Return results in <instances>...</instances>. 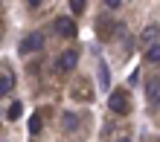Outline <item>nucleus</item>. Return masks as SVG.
Instances as JSON below:
<instances>
[{
  "label": "nucleus",
  "mask_w": 160,
  "mask_h": 142,
  "mask_svg": "<svg viewBox=\"0 0 160 142\" xmlns=\"http://www.w3.org/2000/svg\"><path fill=\"white\" fill-rule=\"evenodd\" d=\"M108 107L114 110V113H125V110H128V93H125V90L111 93V96H108Z\"/></svg>",
  "instance_id": "obj_1"
},
{
  "label": "nucleus",
  "mask_w": 160,
  "mask_h": 142,
  "mask_svg": "<svg viewBox=\"0 0 160 142\" xmlns=\"http://www.w3.org/2000/svg\"><path fill=\"white\" fill-rule=\"evenodd\" d=\"M41 46H44V35H41V32H35V35H26V38H23L21 52H23V55H29V52H35V50H41Z\"/></svg>",
  "instance_id": "obj_2"
},
{
  "label": "nucleus",
  "mask_w": 160,
  "mask_h": 142,
  "mask_svg": "<svg viewBox=\"0 0 160 142\" xmlns=\"http://www.w3.org/2000/svg\"><path fill=\"white\" fill-rule=\"evenodd\" d=\"M55 32L61 38H73L76 35V23H73L70 17H58V21H55Z\"/></svg>",
  "instance_id": "obj_3"
},
{
  "label": "nucleus",
  "mask_w": 160,
  "mask_h": 142,
  "mask_svg": "<svg viewBox=\"0 0 160 142\" xmlns=\"http://www.w3.org/2000/svg\"><path fill=\"white\" fill-rule=\"evenodd\" d=\"M79 64V52L76 50H67V52H61V58H58V67L64 70V73H70L73 67Z\"/></svg>",
  "instance_id": "obj_4"
},
{
  "label": "nucleus",
  "mask_w": 160,
  "mask_h": 142,
  "mask_svg": "<svg viewBox=\"0 0 160 142\" xmlns=\"http://www.w3.org/2000/svg\"><path fill=\"white\" fill-rule=\"evenodd\" d=\"M146 96H148V102H152V105H160V81H148Z\"/></svg>",
  "instance_id": "obj_5"
},
{
  "label": "nucleus",
  "mask_w": 160,
  "mask_h": 142,
  "mask_svg": "<svg viewBox=\"0 0 160 142\" xmlns=\"http://www.w3.org/2000/svg\"><path fill=\"white\" fill-rule=\"evenodd\" d=\"M143 41L146 44H160V29L157 26H146L143 29Z\"/></svg>",
  "instance_id": "obj_6"
},
{
  "label": "nucleus",
  "mask_w": 160,
  "mask_h": 142,
  "mask_svg": "<svg viewBox=\"0 0 160 142\" xmlns=\"http://www.w3.org/2000/svg\"><path fill=\"white\" fill-rule=\"evenodd\" d=\"M12 87H15V75L3 73V78H0V93H3V96H9V93H12Z\"/></svg>",
  "instance_id": "obj_7"
},
{
  "label": "nucleus",
  "mask_w": 160,
  "mask_h": 142,
  "mask_svg": "<svg viewBox=\"0 0 160 142\" xmlns=\"http://www.w3.org/2000/svg\"><path fill=\"white\" fill-rule=\"evenodd\" d=\"M21 110H23V105H21V102H12V105L6 107V119H9V122L21 119Z\"/></svg>",
  "instance_id": "obj_8"
},
{
  "label": "nucleus",
  "mask_w": 160,
  "mask_h": 142,
  "mask_svg": "<svg viewBox=\"0 0 160 142\" xmlns=\"http://www.w3.org/2000/svg\"><path fill=\"white\" fill-rule=\"evenodd\" d=\"M99 87H102V90H108V87H111V73H108L105 64H99Z\"/></svg>",
  "instance_id": "obj_9"
},
{
  "label": "nucleus",
  "mask_w": 160,
  "mask_h": 142,
  "mask_svg": "<svg viewBox=\"0 0 160 142\" xmlns=\"http://www.w3.org/2000/svg\"><path fill=\"white\" fill-rule=\"evenodd\" d=\"M146 58L152 61V64H160V44H152V46H148V52H146Z\"/></svg>",
  "instance_id": "obj_10"
},
{
  "label": "nucleus",
  "mask_w": 160,
  "mask_h": 142,
  "mask_svg": "<svg viewBox=\"0 0 160 142\" xmlns=\"http://www.w3.org/2000/svg\"><path fill=\"white\" fill-rule=\"evenodd\" d=\"M76 128H79L76 113H64V130H76Z\"/></svg>",
  "instance_id": "obj_11"
},
{
  "label": "nucleus",
  "mask_w": 160,
  "mask_h": 142,
  "mask_svg": "<svg viewBox=\"0 0 160 142\" xmlns=\"http://www.w3.org/2000/svg\"><path fill=\"white\" fill-rule=\"evenodd\" d=\"M84 6H88V0H70V9H73V15H82V12H84Z\"/></svg>",
  "instance_id": "obj_12"
},
{
  "label": "nucleus",
  "mask_w": 160,
  "mask_h": 142,
  "mask_svg": "<svg viewBox=\"0 0 160 142\" xmlns=\"http://www.w3.org/2000/svg\"><path fill=\"white\" fill-rule=\"evenodd\" d=\"M29 130H32V134H38V130H41V119H38V116L29 119Z\"/></svg>",
  "instance_id": "obj_13"
},
{
  "label": "nucleus",
  "mask_w": 160,
  "mask_h": 142,
  "mask_svg": "<svg viewBox=\"0 0 160 142\" xmlns=\"http://www.w3.org/2000/svg\"><path fill=\"white\" fill-rule=\"evenodd\" d=\"M105 6H108V9H119L122 0H105Z\"/></svg>",
  "instance_id": "obj_14"
},
{
  "label": "nucleus",
  "mask_w": 160,
  "mask_h": 142,
  "mask_svg": "<svg viewBox=\"0 0 160 142\" xmlns=\"http://www.w3.org/2000/svg\"><path fill=\"white\" fill-rule=\"evenodd\" d=\"M41 3H44V0H29V6H32V9H35V6H41Z\"/></svg>",
  "instance_id": "obj_15"
},
{
  "label": "nucleus",
  "mask_w": 160,
  "mask_h": 142,
  "mask_svg": "<svg viewBox=\"0 0 160 142\" xmlns=\"http://www.w3.org/2000/svg\"><path fill=\"white\" fill-rule=\"evenodd\" d=\"M117 142H131V139H128V136H119V139H117Z\"/></svg>",
  "instance_id": "obj_16"
}]
</instances>
